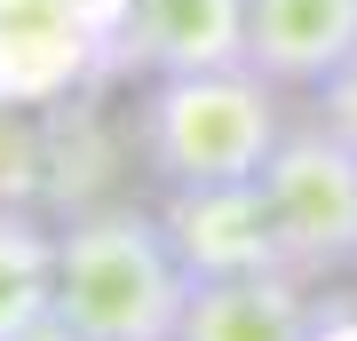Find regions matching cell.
<instances>
[{
  "mask_svg": "<svg viewBox=\"0 0 357 341\" xmlns=\"http://www.w3.org/2000/svg\"><path fill=\"white\" fill-rule=\"evenodd\" d=\"M128 8L135 0H79V16H88V32H96V48H103V63H112V48H119V32H128ZM103 79V72H96Z\"/></svg>",
  "mask_w": 357,
  "mask_h": 341,
  "instance_id": "7c38bea8",
  "label": "cell"
},
{
  "mask_svg": "<svg viewBox=\"0 0 357 341\" xmlns=\"http://www.w3.org/2000/svg\"><path fill=\"white\" fill-rule=\"evenodd\" d=\"M191 262L159 215L128 199L72 206L56 230V317L79 341H175L191 310Z\"/></svg>",
  "mask_w": 357,
  "mask_h": 341,
  "instance_id": "6da1fadb",
  "label": "cell"
},
{
  "mask_svg": "<svg viewBox=\"0 0 357 341\" xmlns=\"http://www.w3.org/2000/svg\"><path fill=\"white\" fill-rule=\"evenodd\" d=\"M357 56V0H246V63L270 88H326Z\"/></svg>",
  "mask_w": 357,
  "mask_h": 341,
  "instance_id": "52a82bcc",
  "label": "cell"
},
{
  "mask_svg": "<svg viewBox=\"0 0 357 341\" xmlns=\"http://www.w3.org/2000/svg\"><path fill=\"white\" fill-rule=\"evenodd\" d=\"M246 63V0H135L103 79H167V72H222Z\"/></svg>",
  "mask_w": 357,
  "mask_h": 341,
  "instance_id": "8992f818",
  "label": "cell"
},
{
  "mask_svg": "<svg viewBox=\"0 0 357 341\" xmlns=\"http://www.w3.org/2000/svg\"><path fill=\"white\" fill-rule=\"evenodd\" d=\"M286 119L278 88L255 63L222 72H167L143 88L135 112V151L159 175V190H206V183H262Z\"/></svg>",
  "mask_w": 357,
  "mask_h": 341,
  "instance_id": "7a4b0ae2",
  "label": "cell"
},
{
  "mask_svg": "<svg viewBox=\"0 0 357 341\" xmlns=\"http://www.w3.org/2000/svg\"><path fill=\"white\" fill-rule=\"evenodd\" d=\"M40 317H56V230L32 199H0V341H24Z\"/></svg>",
  "mask_w": 357,
  "mask_h": 341,
  "instance_id": "9c48e42d",
  "label": "cell"
},
{
  "mask_svg": "<svg viewBox=\"0 0 357 341\" xmlns=\"http://www.w3.org/2000/svg\"><path fill=\"white\" fill-rule=\"evenodd\" d=\"M175 254L191 278H238V270H286L278 222H270L262 183H206V190H167L159 206Z\"/></svg>",
  "mask_w": 357,
  "mask_h": 341,
  "instance_id": "5b68a950",
  "label": "cell"
},
{
  "mask_svg": "<svg viewBox=\"0 0 357 341\" xmlns=\"http://www.w3.org/2000/svg\"><path fill=\"white\" fill-rule=\"evenodd\" d=\"M310 341H357V302H349V294H326V302H318Z\"/></svg>",
  "mask_w": 357,
  "mask_h": 341,
  "instance_id": "4fadbf2b",
  "label": "cell"
},
{
  "mask_svg": "<svg viewBox=\"0 0 357 341\" xmlns=\"http://www.w3.org/2000/svg\"><path fill=\"white\" fill-rule=\"evenodd\" d=\"M318 302L294 270H238V278H199L175 341H310Z\"/></svg>",
  "mask_w": 357,
  "mask_h": 341,
  "instance_id": "ba28073f",
  "label": "cell"
},
{
  "mask_svg": "<svg viewBox=\"0 0 357 341\" xmlns=\"http://www.w3.org/2000/svg\"><path fill=\"white\" fill-rule=\"evenodd\" d=\"M318 119H326L342 143H357V56H349L342 72H333L326 88H318Z\"/></svg>",
  "mask_w": 357,
  "mask_h": 341,
  "instance_id": "8fae6325",
  "label": "cell"
},
{
  "mask_svg": "<svg viewBox=\"0 0 357 341\" xmlns=\"http://www.w3.org/2000/svg\"><path fill=\"white\" fill-rule=\"evenodd\" d=\"M103 48L79 0H0V103L8 112H56L96 88Z\"/></svg>",
  "mask_w": 357,
  "mask_h": 341,
  "instance_id": "277c9868",
  "label": "cell"
},
{
  "mask_svg": "<svg viewBox=\"0 0 357 341\" xmlns=\"http://www.w3.org/2000/svg\"><path fill=\"white\" fill-rule=\"evenodd\" d=\"M262 199L294 278L357 270V143H342L326 119L278 135V151L262 167Z\"/></svg>",
  "mask_w": 357,
  "mask_h": 341,
  "instance_id": "3957f363",
  "label": "cell"
},
{
  "mask_svg": "<svg viewBox=\"0 0 357 341\" xmlns=\"http://www.w3.org/2000/svg\"><path fill=\"white\" fill-rule=\"evenodd\" d=\"M40 183H48V143L32 135L24 112L0 103V199H32Z\"/></svg>",
  "mask_w": 357,
  "mask_h": 341,
  "instance_id": "30bf717a",
  "label": "cell"
},
{
  "mask_svg": "<svg viewBox=\"0 0 357 341\" xmlns=\"http://www.w3.org/2000/svg\"><path fill=\"white\" fill-rule=\"evenodd\" d=\"M24 341H79V333H72V326H64V317H40V326H32V333H24Z\"/></svg>",
  "mask_w": 357,
  "mask_h": 341,
  "instance_id": "5bb4252c",
  "label": "cell"
}]
</instances>
